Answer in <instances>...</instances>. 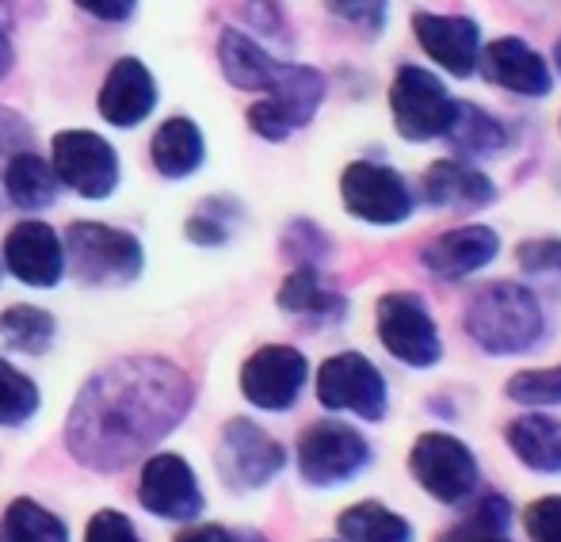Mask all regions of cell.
Returning a JSON list of instances; mask_svg holds the SVG:
<instances>
[{
  "instance_id": "1",
  "label": "cell",
  "mask_w": 561,
  "mask_h": 542,
  "mask_svg": "<svg viewBox=\"0 0 561 542\" xmlns=\"http://www.w3.org/2000/svg\"><path fill=\"white\" fill-rule=\"evenodd\" d=\"M192 379L157 356L104 367L81 390L66 420V443L92 470H118L161 443L192 408Z\"/></svg>"
},
{
  "instance_id": "2",
  "label": "cell",
  "mask_w": 561,
  "mask_h": 542,
  "mask_svg": "<svg viewBox=\"0 0 561 542\" xmlns=\"http://www.w3.org/2000/svg\"><path fill=\"white\" fill-rule=\"evenodd\" d=\"M466 333L489 356H519L542 336V305L519 282H489L466 305Z\"/></svg>"
},
{
  "instance_id": "3",
  "label": "cell",
  "mask_w": 561,
  "mask_h": 542,
  "mask_svg": "<svg viewBox=\"0 0 561 542\" xmlns=\"http://www.w3.org/2000/svg\"><path fill=\"white\" fill-rule=\"evenodd\" d=\"M61 249H66V264L84 282H130L141 272L138 238L104 222H73Z\"/></svg>"
},
{
  "instance_id": "4",
  "label": "cell",
  "mask_w": 561,
  "mask_h": 542,
  "mask_svg": "<svg viewBox=\"0 0 561 542\" xmlns=\"http://www.w3.org/2000/svg\"><path fill=\"white\" fill-rule=\"evenodd\" d=\"M325 100V77L310 66H279L267 96L249 107V127L267 141H283L318 115Z\"/></svg>"
},
{
  "instance_id": "5",
  "label": "cell",
  "mask_w": 561,
  "mask_h": 542,
  "mask_svg": "<svg viewBox=\"0 0 561 542\" xmlns=\"http://www.w3.org/2000/svg\"><path fill=\"white\" fill-rule=\"evenodd\" d=\"M390 112H393V123H398L401 138L432 141V138H444L450 130L458 100L444 89V81H439L436 73L405 66L390 89Z\"/></svg>"
},
{
  "instance_id": "6",
  "label": "cell",
  "mask_w": 561,
  "mask_h": 542,
  "mask_svg": "<svg viewBox=\"0 0 561 542\" xmlns=\"http://www.w3.org/2000/svg\"><path fill=\"white\" fill-rule=\"evenodd\" d=\"M50 169L58 184H66L84 199H107L118 187V153L112 141L92 130H61L54 138Z\"/></svg>"
},
{
  "instance_id": "7",
  "label": "cell",
  "mask_w": 561,
  "mask_h": 542,
  "mask_svg": "<svg viewBox=\"0 0 561 542\" xmlns=\"http://www.w3.org/2000/svg\"><path fill=\"white\" fill-rule=\"evenodd\" d=\"M370 462V447L352 424L318 420L298 439V470L310 485H340Z\"/></svg>"
},
{
  "instance_id": "8",
  "label": "cell",
  "mask_w": 561,
  "mask_h": 542,
  "mask_svg": "<svg viewBox=\"0 0 561 542\" xmlns=\"http://www.w3.org/2000/svg\"><path fill=\"white\" fill-rule=\"evenodd\" d=\"M318 402L336 413H355L363 420H382L386 416V379L378 367L359 351H340L325 359L318 371Z\"/></svg>"
},
{
  "instance_id": "9",
  "label": "cell",
  "mask_w": 561,
  "mask_h": 542,
  "mask_svg": "<svg viewBox=\"0 0 561 542\" xmlns=\"http://www.w3.org/2000/svg\"><path fill=\"white\" fill-rule=\"evenodd\" d=\"M409 470L444 505H458L478 485V459L462 439L447 436V431H428L416 439L413 454H409Z\"/></svg>"
},
{
  "instance_id": "10",
  "label": "cell",
  "mask_w": 561,
  "mask_h": 542,
  "mask_svg": "<svg viewBox=\"0 0 561 542\" xmlns=\"http://www.w3.org/2000/svg\"><path fill=\"white\" fill-rule=\"evenodd\" d=\"M378 341L393 359L409 367H432L444 356L432 313L424 310L421 298L405 295V290L378 298Z\"/></svg>"
},
{
  "instance_id": "11",
  "label": "cell",
  "mask_w": 561,
  "mask_h": 542,
  "mask_svg": "<svg viewBox=\"0 0 561 542\" xmlns=\"http://www.w3.org/2000/svg\"><path fill=\"white\" fill-rule=\"evenodd\" d=\"M344 207L370 226H398L413 215V192L401 180V172L375 161H355L340 176Z\"/></svg>"
},
{
  "instance_id": "12",
  "label": "cell",
  "mask_w": 561,
  "mask_h": 542,
  "mask_svg": "<svg viewBox=\"0 0 561 542\" xmlns=\"http://www.w3.org/2000/svg\"><path fill=\"white\" fill-rule=\"evenodd\" d=\"M306 374H310V364H306L302 351L287 348V344H267L241 367V394L256 408L283 413V408L298 402Z\"/></svg>"
},
{
  "instance_id": "13",
  "label": "cell",
  "mask_w": 561,
  "mask_h": 542,
  "mask_svg": "<svg viewBox=\"0 0 561 542\" xmlns=\"http://www.w3.org/2000/svg\"><path fill=\"white\" fill-rule=\"evenodd\" d=\"M138 500L146 512L161 520H195L203 512V489L195 482V470L180 454H153L141 466Z\"/></svg>"
},
{
  "instance_id": "14",
  "label": "cell",
  "mask_w": 561,
  "mask_h": 542,
  "mask_svg": "<svg viewBox=\"0 0 561 542\" xmlns=\"http://www.w3.org/2000/svg\"><path fill=\"white\" fill-rule=\"evenodd\" d=\"M283 462H287L283 447L260 424L229 420L222 428V470L229 482L244 485V489H260L279 474Z\"/></svg>"
},
{
  "instance_id": "15",
  "label": "cell",
  "mask_w": 561,
  "mask_h": 542,
  "mask_svg": "<svg viewBox=\"0 0 561 542\" xmlns=\"http://www.w3.org/2000/svg\"><path fill=\"white\" fill-rule=\"evenodd\" d=\"M4 268L27 287H58L66 275V249L46 222H20L4 238Z\"/></svg>"
},
{
  "instance_id": "16",
  "label": "cell",
  "mask_w": 561,
  "mask_h": 542,
  "mask_svg": "<svg viewBox=\"0 0 561 542\" xmlns=\"http://www.w3.org/2000/svg\"><path fill=\"white\" fill-rule=\"evenodd\" d=\"M413 31H416V43L424 46V54H428L432 61H439L447 73H455V77L473 73L478 54H481V31L473 20H466V15L416 12Z\"/></svg>"
},
{
  "instance_id": "17",
  "label": "cell",
  "mask_w": 561,
  "mask_h": 542,
  "mask_svg": "<svg viewBox=\"0 0 561 542\" xmlns=\"http://www.w3.org/2000/svg\"><path fill=\"white\" fill-rule=\"evenodd\" d=\"M157 107V81L138 58H118L100 89V115L112 127H138Z\"/></svg>"
},
{
  "instance_id": "18",
  "label": "cell",
  "mask_w": 561,
  "mask_h": 542,
  "mask_svg": "<svg viewBox=\"0 0 561 542\" xmlns=\"http://www.w3.org/2000/svg\"><path fill=\"white\" fill-rule=\"evenodd\" d=\"M496 253H501V238L489 226H462V230L439 233L436 241H428L421 261L439 279H466L493 264Z\"/></svg>"
},
{
  "instance_id": "19",
  "label": "cell",
  "mask_w": 561,
  "mask_h": 542,
  "mask_svg": "<svg viewBox=\"0 0 561 542\" xmlns=\"http://www.w3.org/2000/svg\"><path fill=\"white\" fill-rule=\"evenodd\" d=\"M485 77L496 81L501 89L516 92V96H547L554 89L550 66L542 61V54H535L519 38H496L485 50Z\"/></svg>"
},
{
  "instance_id": "20",
  "label": "cell",
  "mask_w": 561,
  "mask_h": 542,
  "mask_svg": "<svg viewBox=\"0 0 561 542\" xmlns=\"http://www.w3.org/2000/svg\"><path fill=\"white\" fill-rule=\"evenodd\" d=\"M424 199L432 207H458L478 210L496 199V187L485 172H478L466 161H436L424 172Z\"/></svg>"
},
{
  "instance_id": "21",
  "label": "cell",
  "mask_w": 561,
  "mask_h": 542,
  "mask_svg": "<svg viewBox=\"0 0 561 542\" xmlns=\"http://www.w3.org/2000/svg\"><path fill=\"white\" fill-rule=\"evenodd\" d=\"M149 157H153V169L164 180H184L203 164L207 146H203L199 127L192 119H184V115H176V119L157 127L153 141H149Z\"/></svg>"
},
{
  "instance_id": "22",
  "label": "cell",
  "mask_w": 561,
  "mask_h": 542,
  "mask_svg": "<svg viewBox=\"0 0 561 542\" xmlns=\"http://www.w3.org/2000/svg\"><path fill=\"white\" fill-rule=\"evenodd\" d=\"M218 61H222L226 81L241 92H267V84L279 73V61L260 43H252L249 35H241V31H222V38H218Z\"/></svg>"
},
{
  "instance_id": "23",
  "label": "cell",
  "mask_w": 561,
  "mask_h": 542,
  "mask_svg": "<svg viewBox=\"0 0 561 542\" xmlns=\"http://www.w3.org/2000/svg\"><path fill=\"white\" fill-rule=\"evenodd\" d=\"M508 447L524 466L539 474H561V420L554 416H519L508 424Z\"/></svg>"
},
{
  "instance_id": "24",
  "label": "cell",
  "mask_w": 561,
  "mask_h": 542,
  "mask_svg": "<svg viewBox=\"0 0 561 542\" xmlns=\"http://www.w3.org/2000/svg\"><path fill=\"white\" fill-rule=\"evenodd\" d=\"M4 192L20 210H43L58 199V176L38 153L20 149L4 164Z\"/></svg>"
},
{
  "instance_id": "25",
  "label": "cell",
  "mask_w": 561,
  "mask_h": 542,
  "mask_svg": "<svg viewBox=\"0 0 561 542\" xmlns=\"http://www.w3.org/2000/svg\"><path fill=\"white\" fill-rule=\"evenodd\" d=\"M279 305L287 313H302V318H318V321L344 318V298L336 290H329L313 268H298L287 275V282L279 287Z\"/></svg>"
},
{
  "instance_id": "26",
  "label": "cell",
  "mask_w": 561,
  "mask_h": 542,
  "mask_svg": "<svg viewBox=\"0 0 561 542\" xmlns=\"http://www.w3.org/2000/svg\"><path fill=\"white\" fill-rule=\"evenodd\" d=\"M336 531L347 542H413L409 520H401L398 512L375 505V500H363V505L347 508L336 520Z\"/></svg>"
},
{
  "instance_id": "27",
  "label": "cell",
  "mask_w": 561,
  "mask_h": 542,
  "mask_svg": "<svg viewBox=\"0 0 561 542\" xmlns=\"http://www.w3.org/2000/svg\"><path fill=\"white\" fill-rule=\"evenodd\" d=\"M458 153H470V157H489V153H501L508 146V130L493 119L489 112L473 104H458L455 123L444 135Z\"/></svg>"
},
{
  "instance_id": "28",
  "label": "cell",
  "mask_w": 561,
  "mask_h": 542,
  "mask_svg": "<svg viewBox=\"0 0 561 542\" xmlns=\"http://www.w3.org/2000/svg\"><path fill=\"white\" fill-rule=\"evenodd\" d=\"M0 542H69V531L50 508L15 500L0 516Z\"/></svg>"
},
{
  "instance_id": "29",
  "label": "cell",
  "mask_w": 561,
  "mask_h": 542,
  "mask_svg": "<svg viewBox=\"0 0 561 542\" xmlns=\"http://www.w3.org/2000/svg\"><path fill=\"white\" fill-rule=\"evenodd\" d=\"M54 318L38 305H8L0 313V336H4L8 348L27 351V356H43L46 348L54 344Z\"/></svg>"
},
{
  "instance_id": "30",
  "label": "cell",
  "mask_w": 561,
  "mask_h": 542,
  "mask_svg": "<svg viewBox=\"0 0 561 542\" xmlns=\"http://www.w3.org/2000/svg\"><path fill=\"white\" fill-rule=\"evenodd\" d=\"M508 523H512V508L501 497H485L478 505V512L466 523H458L444 542H508Z\"/></svg>"
},
{
  "instance_id": "31",
  "label": "cell",
  "mask_w": 561,
  "mask_h": 542,
  "mask_svg": "<svg viewBox=\"0 0 561 542\" xmlns=\"http://www.w3.org/2000/svg\"><path fill=\"white\" fill-rule=\"evenodd\" d=\"M38 413V387L23 371L0 359V424L15 428V424L31 420Z\"/></svg>"
},
{
  "instance_id": "32",
  "label": "cell",
  "mask_w": 561,
  "mask_h": 542,
  "mask_svg": "<svg viewBox=\"0 0 561 542\" xmlns=\"http://www.w3.org/2000/svg\"><path fill=\"white\" fill-rule=\"evenodd\" d=\"M508 397L519 405H561V367L516 374L508 382Z\"/></svg>"
},
{
  "instance_id": "33",
  "label": "cell",
  "mask_w": 561,
  "mask_h": 542,
  "mask_svg": "<svg viewBox=\"0 0 561 542\" xmlns=\"http://www.w3.org/2000/svg\"><path fill=\"white\" fill-rule=\"evenodd\" d=\"M237 215V207L229 199H207L192 218H187V238L195 245H222L229 238V218Z\"/></svg>"
},
{
  "instance_id": "34",
  "label": "cell",
  "mask_w": 561,
  "mask_h": 542,
  "mask_svg": "<svg viewBox=\"0 0 561 542\" xmlns=\"http://www.w3.org/2000/svg\"><path fill=\"white\" fill-rule=\"evenodd\" d=\"M516 261L527 275H542V279H561V241L558 238H539L524 241L516 249Z\"/></svg>"
},
{
  "instance_id": "35",
  "label": "cell",
  "mask_w": 561,
  "mask_h": 542,
  "mask_svg": "<svg viewBox=\"0 0 561 542\" xmlns=\"http://www.w3.org/2000/svg\"><path fill=\"white\" fill-rule=\"evenodd\" d=\"M329 8H333V15L367 31V35H378L386 23V0H329Z\"/></svg>"
},
{
  "instance_id": "36",
  "label": "cell",
  "mask_w": 561,
  "mask_h": 542,
  "mask_svg": "<svg viewBox=\"0 0 561 542\" xmlns=\"http://www.w3.org/2000/svg\"><path fill=\"white\" fill-rule=\"evenodd\" d=\"M527 535L531 542H561V497H542L527 508Z\"/></svg>"
},
{
  "instance_id": "37",
  "label": "cell",
  "mask_w": 561,
  "mask_h": 542,
  "mask_svg": "<svg viewBox=\"0 0 561 542\" xmlns=\"http://www.w3.org/2000/svg\"><path fill=\"white\" fill-rule=\"evenodd\" d=\"M325 249H329V241H325V233L318 230V226H310V222H295L287 230V253L295 256L302 268H313V264L325 256Z\"/></svg>"
},
{
  "instance_id": "38",
  "label": "cell",
  "mask_w": 561,
  "mask_h": 542,
  "mask_svg": "<svg viewBox=\"0 0 561 542\" xmlns=\"http://www.w3.org/2000/svg\"><path fill=\"white\" fill-rule=\"evenodd\" d=\"M84 542H141L134 523L118 512H96L89 520V531H84Z\"/></svg>"
},
{
  "instance_id": "39",
  "label": "cell",
  "mask_w": 561,
  "mask_h": 542,
  "mask_svg": "<svg viewBox=\"0 0 561 542\" xmlns=\"http://www.w3.org/2000/svg\"><path fill=\"white\" fill-rule=\"evenodd\" d=\"M73 4L104 23H126L134 15V8H138V0H73Z\"/></svg>"
},
{
  "instance_id": "40",
  "label": "cell",
  "mask_w": 561,
  "mask_h": 542,
  "mask_svg": "<svg viewBox=\"0 0 561 542\" xmlns=\"http://www.w3.org/2000/svg\"><path fill=\"white\" fill-rule=\"evenodd\" d=\"M249 20L256 23L260 31H279L283 27V15L275 0H249Z\"/></svg>"
},
{
  "instance_id": "41",
  "label": "cell",
  "mask_w": 561,
  "mask_h": 542,
  "mask_svg": "<svg viewBox=\"0 0 561 542\" xmlns=\"http://www.w3.org/2000/svg\"><path fill=\"white\" fill-rule=\"evenodd\" d=\"M176 542H233V535L218 523H203V528H187L184 535H176Z\"/></svg>"
},
{
  "instance_id": "42",
  "label": "cell",
  "mask_w": 561,
  "mask_h": 542,
  "mask_svg": "<svg viewBox=\"0 0 561 542\" xmlns=\"http://www.w3.org/2000/svg\"><path fill=\"white\" fill-rule=\"evenodd\" d=\"M12 61H15V54H12V43H8V35H4V27H0V77L12 69Z\"/></svg>"
},
{
  "instance_id": "43",
  "label": "cell",
  "mask_w": 561,
  "mask_h": 542,
  "mask_svg": "<svg viewBox=\"0 0 561 542\" xmlns=\"http://www.w3.org/2000/svg\"><path fill=\"white\" fill-rule=\"evenodd\" d=\"M233 542H264L260 535H241V539H233Z\"/></svg>"
},
{
  "instance_id": "44",
  "label": "cell",
  "mask_w": 561,
  "mask_h": 542,
  "mask_svg": "<svg viewBox=\"0 0 561 542\" xmlns=\"http://www.w3.org/2000/svg\"><path fill=\"white\" fill-rule=\"evenodd\" d=\"M554 58H558V69H561V38H558V50H554Z\"/></svg>"
}]
</instances>
